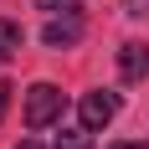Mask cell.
<instances>
[{
	"label": "cell",
	"mask_w": 149,
	"mask_h": 149,
	"mask_svg": "<svg viewBox=\"0 0 149 149\" xmlns=\"http://www.w3.org/2000/svg\"><path fill=\"white\" fill-rule=\"evenodd\" d=\"M62 108H67L62 88H52V82L26 88V129H46V123H57V118H62Z\"/></svg>",
	"instance_id": "1"
},
{
	"label": "cell",
	"mask_w": 149,
	"mask_h": 149,
	"mask_svg": "<svg viewBox=\"0 0 149 149\" xmlns=\"http://www.w3.org/2000/svg\"><path fill=\"white\" fill-rule=\"evenodd\" d=\"M118 118V93H108V88H93V93H82V103H77V123L82 129H108V123Z\"/></svg>",
	"instance_id": "2"
},
{
	"label": "cell",
	"mask_w": 149,
	"mask_h": 149,
	"mask_svg": "<svg viewBox=\"0 0 149 149\" xmlns=\"http://www.w3.org/2000/svg\"><path fill=\"white\" fill-rule=\"evenodd\" d=\"M118 72H123V82H144L149 77V46L144 41H123L118 46Z\"/></svg>",
	"instance_id": "3"
},
{
	"label": "cell",
	"mask_w": 149,
	"mask_h": 149,
	"mask_svg": "<svg viewBox=\"0 0 149 149\" xmlns=\"http://www.w3.org/2000/svg\"><path fill=\"white\" fill-rule=\"evenodd\" d=\"M77 36H82V15H77V10L52 15V21H46V31H41V41H46V46H72Z\"/></svg>",
	"instance_id": "4"
},
{
	"label": "cell",
	"mask_w": 149,
	"mask_h": 149,
	"mask_svg": "<svg viewBox=\"0 0 149 149\" xmlns=\"http://www.w3.org/2000/svg\"><path fill=\"white\" fill-rule=\"evenodd\" d=\"M15 52H21V26L0 15V67H5V62H10Z\"/></svg>",
	"instance_id": "5"
},
{
	"label": "cell",
	"mask_w": 149,
	"mask_h": 149,
	"mask_svg": "<svg viewBox=\"0 0 149 149\" xmlns=\"http://www.w3.org/2000/svg\"><path fill=\"white\" fill-rule=\"evenodd\" d=\"M57 149H93V129H82V123H77V129H62Z\"/></svg>",
	"instance_id": "6"
},
{
	"label": "cell",
	"mask_w": 149,
	"mask_h": 149,
	"mask_svg": "<svg viewBox=\"0 0 149 149\" xmlns=\"http://www.w3.org/2000/svg\"><path fill=\"white\" fill-rule=\"evenodd\" d=\"M82 0H36V10H46V15H67V10H77Z\"/></svg>",
	"instance_id": "7"
},
{
	"label": "cell",
	"mask_w": 149,
	"mask_h": 149,
	"mask_svg": "<svg viewBox=\"0 0 149 149\" xmlns=\"http://www.w3.org/2000/svg\"><path fill=\"white\" fill-rule=\"evenodd\" d=\"M10 93H15L10 82H0V118H5V108H10Z\"/></svg>",
	"instance_id": "8"
},
{
	"label": "cell",
	"mask_w": 149,
	"mask_h": 149,
	"mask_svg": "<svg viewBox=\"0 0 149 149\" xmlns=\"http://www.w3.org/2000/svg\"><path fill=\"white\" fill-rule=\"evenodd\" d=\"M144 5H149V0H123V10H129V15H144Z\"/></svg>",
	"instance_id": "9"
},
{
	"label": "cell",
	"mask_w": 149,
	"mask_h": 149,
	"mask_svg": "<svg viewBox=\"0 0 149 149\" xmlns=\"http://www.w3.org/2000/svg\"><path fill=\"white\" fill-rule=\"evenodd\" d=\"M108 149H149V139H134V144H108Z\"/></svg>",
	"instance_id": "10"
},
{
	"label": "cell",
	"mask_w": 149,
	"mask_h": 149,
	"mask_svg": "<svg viewBox=\"0 0 149 149\" xmlns=\"http://www.w3.org/2000/svg\"><path fill=\"white\" fill-rule=\"evenodd\" d=\"M21 149H41V144H36V139H21Z\"/></svg>",
	"instance_id": "11"
}]
</instances>
